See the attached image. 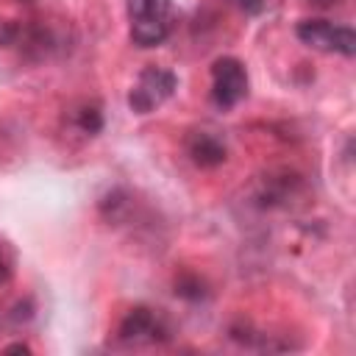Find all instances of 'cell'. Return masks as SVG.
Returning <instances> with one entry per match:
<instances>
[{"instance_id": "cell-9", "label": "cell", "mask_w": 356, "mask_h": 356, "mask_svg": "<svg viewBox=\"0 0 356 356\" xmlns=\"http://www.w3.org/2000/svg\"><path fill=\"white\" fill-rule=\"evenodd\" d=\"M128 211H131V197H128V192H122V189H111V192L100 200V214H103L108 222L125 220Z\"/></svg>"}, {"instance_id": "cell-11", "label": "cell", "mask_w": 356, "mask_h": 356, "mask_svg": "<svg viewBox=\"0 0 356 356\" xmlns=\"http://www.w3.org/2000/svg\"><path fill=\"white\" fill-rule=\"evenodd\" d=\"M175 295L184 298V300H200V298H206L209 292H206V284H203L200 275H195V273H181V275H175Z\"/></svg>"}, {"instance_id": "cell-5", "label": "cell", "mask_w": 356, "mask_h": 356, "mask_svg": "<svg viewBox=\"0 0 356 356\" xmlns=\"http://www.w3.org/2000/svg\"><path fill=\"white\" fill-rule=\"evenodd\" d=\"M300 189H303V178H300L298 172L278 170V172H270V175H264V178L259 181L253 200H256L261 209H275V206L289 203Z\"/></svg>"}, {"instance_id": "cell-10", "label": "cell", "mask_w": 356, "mask_h": 356, "mask_svg": "<svg viewBox=\"0 0 356 356\" xmlns=\"http://www.w3.org/2000/svg\"><path fill=\"white\" fill-rule=\"evenodd\" d=\"M103 111H100V106H95V103H83L78 111H75V125L86 134V136H95V134H100L103 131Z\"/></svg>"}, {"instance_id": "cell-2", "label": "cell", "mask_w": 356, "mask_h": 356, "mask_svg": "<svg viewBox=\"0 0 356 356\" xmlns=\"http://www.w3.org/2000/svg\"><path fill=\"white\" fill-rule=\"evenodd\" d=\"M295 33L312 50L342 53L348 58L356 53V33L350 28H345V25H331L328 19H300Z\"/></svg>"}, {"instance_id": "cell-6", "label": "cell", "mask_w": 356, "mask_h": 356, "mask_svg": "<svg viewBox=\"0 0 356 356\" xmlns=\"http://www.w3.org/2000/svg\"><path fill=\"white\" fill-rule=\"evenodd\" d=\"M186 153H189V159H192L197 167H203V170H214V167L225 164V159H228L225 145H222L214 134H206V131H195V134L186 139Z\"/></svg>"}, {"instance_id": "cell-13", "label": "cell", "mask_w": 356, "mask_h": 356, "mask_svg": "<svg viewBox=\"0 0 356 356\" xmlns=\"http://www.w3.org/2000/svg\"><path fill=\"white\" fill-rule=\"evenodd\" d=\"M231 6H236L239 11H245V14H259L261 8H264V0H228Z\"/></svg>"}, {"instance_id": "cell-7", "label": "cell", "mask_w": 356, "mask_h": 356, "mask_svg": "<svg viewBox=\"0 0 356 356\" xmlns=\"http://www.w3.org/2000/svg\"><path fill=\"white\" fill-rule=\"evenodd\" d=\"M172 19H131V42L139 47H156L170 36Z\"/></svg>"}, {"instance_id": "cell-16", "label": "cell", "mask_w": 356, "mask_h": 356, "mask_svg": "<svg viewBox=\"0 0 356 356\" xmlns=\"http://www.w3.org/2000/svg\"><path fill=\"white\" fill-rule=\"evenodd\" d=\"M309 3H314V6H325V8H328V6H337L339 0H309Z\"/></svg>"}, {"instance_id": "cell-4", "label": "cell", "mask_w": 356, "mask_h": 356, "mask_svg": "<svg viewBox=\"0 0 356 356\" xmlns=\"http://www.w3.org/2000/svg\"><path fill=\"white\" fill-rule=\"evenodd\" d=\"M117 337L125 345H145V342H167L172 337V331H170V323L159 312H153L147 306H134L120 320Z\"/></svg>"}, {"instance_id": "cell-14", "label": "cell", "mask_w": 356, "mask_h": 356, "mask_svg": "<svg viewBox=\"0 0 356 356\" xmlns=\"http://www.w3.org/2000/svg\"><path fill=\"white\" fill-rule=\"evenodd\" d=\"M11 275V256L6 253V245H0V284L8 281Z\"/></svg>"}, {"instance_id": "cell-17", "label": "cell", "mask_w": 356, "mask_h": 356, "mask_svg": "<svg viewBox=\"0 0 356 356\" xmlns=\"http://www.w3.org/2000/svg\"><path fill=\"white\" fill-rule=\"evenodd\" d=\"M17 3H33V0H17Z\"/></svg>"}, {"instance_id": "cell-8", "label": "cell", "mask_w": 356, "mask_h": 356, "mask_svg": "<svg viewBox=\"0 0 356 356\" xmlns=\"http://www.w3.org/2000/svg\"><path fill=\"white\" fill-rule=\"evenodd\" d=\"M131 19H172V0H125Z\"/></svg>"}, {"instance_id": "cell-3", "label": "cell", "mask_w": 356, "mask_h": 356, "mask_svg": "<svg viewBox=\"0 0 356 356\" xmlns=\"http://www.w3.org/2000/svg\"><path fill=\"white\" fill-rule=\"evenodd\" d=\"M248 95V70L239 58L222 56L211 64V100L220 108H234Z\"/></svg>"}, {"instance_id": "cell-15", "label": "cell", "mask_w": 356, "mask_h": 356, "mask_svg": "<svg viewBox=\"0 0 356 356\" xmlns=\"http://www.w3.org/2000/svg\"><path fill=\"white\" fill-rule=\"evenodd\" d=\"M3 350H6V353H31V348H28L25 342H11V345H6Z\"/></svg>"}, {"instance_id": "cell-12", "label": "cell", "mask_w": 356, "mask_h": 356, "mask_svg": "<svg viewBox=\"0 0 356 356\" xmlns=\"http://www.w3.org/2000/svg\"><path fill=\"white\" fill-rule=\"evenodd\" d=\"M22 25L17 19H0V47H14L19 42Z\"/></svg>"}, {"instance_id": "cell-1", "label": "cell", "mask_w": 356, "mask_h": 356, "mask_svg": "<svg viewBox=\"0 0 356 356\" xmlns=\"http://www.w3.org/2000/svg\"><path fill=\"white\" fill-rule=\"evenodd\" d=\"M175 89H178L175 72H170L164 67H145L139 72L136 83L128 92V106L136 114H150L156 106H161L164 100H170Z\"/></svg>"}]
</instances>
